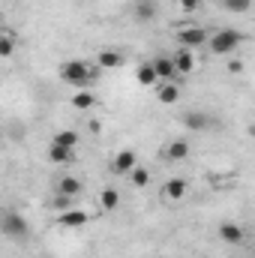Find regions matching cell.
Wrapping results in <instances>:
<instances>
[{
	"label": "cell",
	"instance_id": "obj_1",
	"mask_svg": "<svg viewBox=\"0 0 255 258\" xmlns=\"http://www.w3.org/2000/svg\"><path fill=\"white\" fill-rule=\"evenodd\" d=\"M60 78H63V84L84 87V90H87V87L96 81V69H90L84 60H66V63L60 66Z\"/></svg>",
	"mask_w": 255,
	"mask_h": 258
},
{
	"label": "cell",
	"instance_id": "obj_2",
	"mask_svg": "<svg viewBox=\"0 0 255 258\" xmlns=\"http://www.w3.org/2000/svg\"><path fill=\"white\" fill-rule=\"evenodd\" d=\"M240 42H243V33H237V30H216L210 39H207V45H210V51L213 54H231V51H237L240 48Z\"/></svg>",
	"mask_w": 255,
	"mask_h": 258
},
{
	"label": "cell",
	"instance_id": "obj_3",
	"mask_svg": "<svg viewBox=\"0 0 255 258\" xmlns=\"http://www.w3.org/2000/svg\"><path fill=\"white\" fill-rule=\"evenodd\" d=\"M0 231H3L6 237H12V240H24L27 231H30V225H27V219H24L21 213H3Z\"/></svg>",
	"mask_w": 255,
	"mask_h": 258
},
{
	"label": "cell",
	"instance_id": "obj_4",
	"mask_svg": "<svg viewBox=\"0 0 255 258\" xmlns=\"http://www.w3.org/2000/svg\"><path fill=\"white\" fill-rule=\"evenodd\" d=\"M177 42H180V48H198V45L207 42V30H201V27H183L177 33Z\"/></svg>",
	"mask_w": 255,
	"mask_h": 258
},
{
	"label": "cell",
	"instance_id": "obj_5",
	"mask_svg": "<svg viewBox=\"0 0 255 258\" xmlns=\"http://www.w3.org/2000/svg\"><path fill=\"white\" fill-rule=\"evenodd\" d=\"M153 66V72H156V81H171L177 72H174V63H171V54H159V57H153L150 60Z\"/></svg>",
	"mask_w": 255,
	"mask_h": 258
},
{
	"label": "cell",
	"instance_id": "obj_6",
	"mask_svg": "<svg viewBox=\"0 0 255 258\" xmlns=\"http://www.w3.org/2000/svg\"><path fill=\"white\" fill-rule=\"evenodd\" d=\"M138 165V156H135V150H120L117 156H114V162H111V168H114V174H129L132 168Z\"/></svg>",
	"mask_w": 255,
	"mask_h": 258
},
{
	"label": "cell",
	"instance_id": "obj_7",
	"mask_svg": "<svg viewBox=\"0 0 255 258\" xmlns=\"http://www.w3.org/2000/svg\"><path fill=\"white\" fill-rule=\"evenodd\" d=\"M87 213L84 210H75V207H69V210H63L60 216H57V225H63V228H81V225H87Z\"/></svg>",
	"mask_w": 255,
	"mask_h": 258
},
{
	"label": "cell",
	"instance_id": "obj_8",
	"mask_svg": "<svg viewBox=\"0 0 255 258\" xmlns=\"http://www.w3.org/2000/svg\"><path fill=\"white\" fill-rule=\"evenodd\" d=\"M171 63H174V72L177 75H189L192 69H195V57H192L189 48H180L177 54H171Z\"/></svg>",
	"mask_w": 255,
	"mask_h": 258
},
{
	"label": "cell",
	"instance_id": "obj_9",
	"mask_svg": "<svg viewBox=\"0 0 255 258\" xmlns=\"http://www.w3.org/2000/svg\"><path fill=\"white\" fill-rule=\"evenodd\" d=\"M156 96H159V102H162V105H174V102L180 99V87H177L174 81H159Z\"/></svg>",
	"mask_w": 255,
	"mask_h": 258
},
{
	"label": "cell",
	"instance_id": "obj_10",
	"mask_svg": "<svg viewBox=\"0 0 255 258\" xmlns=\"http://www.w3.org/2000/svg\"><path fill=\"white\" fill-rule=\"evenodd\" d=\"M183 126L192 129V132H204V129L210 126V117L204 111H186L183 114Z\"/></svg>",
	"mask_w": 255,
	"mask_h": 258
},
{
	"label": "cell",
	"instance_id": "obj_11",
	"mask_svg": "<svg viewBox=\"0 0 255 258\" xmlns=\"http://www.w3.org/2000/svg\"><path fill=\"white\" fill-rule=\"evenodd\" d=\"M219 237H222L225 243L237 246V243L243 240V228H240V225H234V222H222V225H219Z\"/></svg>",
	"mask_w": 255,
	"mask_h": 258
},
{
	"label": "cell",
	"instance_id": "obj_12",
	"mask_svg": "<svg viewBox=\"0 0 255 258\" xmlns=\"http://www.w3.org/2000/svg\"><path fill=\"white\" fill-rule=\"evenodd\" d=\"M72 147H60V144H51L48 147V159L54 162V165H60V162H72Z\"/></svg>",
	"mask_w": 255,
	"mask_h": 258
},
{
	"label": "cell",
	"instance_id": "obj_13",
	"mask_svg": "<svg viewBox=\"0 0 255 258\" xmlns=\"http://www.w3.org/2000/svg\"><path fill=\"white\" fill-rule=\"evenodd\" d=\"M57 192L75 198V195L81 192V180H78V177H60V180H57Z\"/></svg>",
	"mask_w": 255,
	"mask_h": 258
},
{
	"label": "cell",
	"instance_id": "obj_14",
	"mask_svg": "<svg viewBox=\"0 0 255 258\" xmlns=\"http://www.w3.org/2000/svg\"><path fill=\"white\" fill-rule=\"evenodd\" d=\"M165 195H168L171 201H180V198L186 195V180H183V177H174V180H168V183H165Z\"/></svg>",
	"mask_w": 255,
	"mask_h": 258
},
{
	"label": "cell",
	"instance_id": "obj_15",
	"mask_svg": "<svg viewBox=\"0 0 255 258\" xmlns=\"http://www.w3.org/2000/svg\"><path fill=\"white\" fill-rule=\"evenodd\" d=\"M186 153H189V144H186V141H171V144H168V150H165V156H168L171 162L186 159Z\"/></svg>",
	"mask_w": 255,
	"mask_h": 258
},
{
	"label": "cell",
	"instance_id": "obj_16",
	"mask_svg": "<svg viewBox=\"0 0 255 258\" xmlns=\"http://www.w3.org/2000/svg\"><path fill=\"white\" fill-rule=\"evenodd\" d=\"M153 15H156L153 0H138V3H135V18H138V21H150Z\"/></svg>",
	"mask_w": 255,
	"mask_h": 258
},
{
	"label": "cell",
	"instance_id": "obj_17",
	"mask_svg": "<svg viewBox=\"0 0 255 258\" xmlns=\"http://www.w3.org/2000/svg\"><path fill=\"white\" fill-rule=\"evenodd\" d=\"M96 60H99V66H102V69H114V66H120V60H123V57H120L117 51H108V48H105V51H99V54H96Z\"/></svg>",
	"mask_w": 255,
	"mask_h": 258
},
{
	"label": "cell",
	"instance_id": "obj_18",
	"mask_svg": "<svg viewBox=\"0 0 255 258\" xmlns=\"http://www.w3.org/2000/svg\"><path fill=\"white\" fill-rule=\"evenodd\" d=\"M135 78H138V84H144V87H150V84H156V72H153V66H150V63L138 66V72H135Z\"/></svg>",
	"mask_w": 255,
	"mask_h": 258
},
{
	"label": "cell",
	"instance_id": "obj_19",
	"mask_svg": "<svg viewBox=\"0 0 255 258\" xmlns=\"http://www.w3.org/2000/svg\"><path fill=\"white\" fill-rule=\"evenodd\" d=\"M93 102H96V96H93L90 90H81V93H75V96H72V105H75V108H81V111H87Z\"/></svg>",
	"mask_w": 255,
	"mask_h": 258
},
{
	"label": "cell",
	"instance_id": "obj_20",
	"mask_svg": "<svg viewBox=\"0 0 255 258\" xmlns=\"http://www.w3.org/2000/svg\"><path fill=\"white\" fill-rule=\"evenodd\" d=\"M51 144H60V147H72V150H75L78 135H75L72 129H63V132H57V135H54V141H51Z\"/></svg>",
	"mask_w": 255,
	"mask_h": 258
},
{
	"label": "cell",
	"instance_id": "obj_21",
	"mask_svg": "<svg viewBox=\"0 0 255 258\" xmlns=\"http://www.w3.org/2000/svg\"><path fill=\"white\" fill-rule=\"evenodd\" d=\"M99 204H102L105 210H114V207L120 204V195H117V189H102V195H99Z\"/></svg>",
	"mask_w": 255,
	"mask_h": 258
},
{
	"label": "cell",
	"instance_id": "obj_22",
	"mask_svg": "<svg viewBox=\"0 0 255 258\" xmlns=\"http://www.w3.org/2000/svg\"><path fill=\"white\" fill-rule=\"evenodd\" d=\"M129 180H132L135 186H147V183H150V171L141 168V165H135V168L129 171Z\"/></svg>",
	"mask_w": 255,
	"mask_h": 258
},
{
	"label": "cell",
	"instance_id": "obj_23",
	"mask_svg": "<svg viewBox=\"0 0 255 258\" xmlns=\"http://www.w3.org/2000/svg\"><path fill=\"white\" fill-rule=\"evenodd\" d=\"M12 51H15V39L6 30H0V57H9Z\"/></svg>",
	"mask_w": 255,
	"mask_h": 258
},
{
	"label": "cell",
	"instance_id": "obj_24",
	"mask_svg": "<svg viewBox=\"0 0 255 258\" xmlns=\"http://www.w3.org/2000/svg\"><path fill=\"white\" fill-rule=\"evenodd\" d=\"M222 6H225L228 12H237V15H240V12H246V9L252 6V0H222Z\"/></svg>",
	"mask_w": 255,
	"mask_h": 258
},
{
	"label": "cell",
	"instance_id": "obj_25",
	"mask_svg": "<svg viewBox=\"0 0 255 258\" xmlns=\"http://www.w3.org/2000/svg\"><path fill=\"white\" fill-rule=\"evenodd\" d=\"M51 204H54V210H60V213H63V210H69V207H72L75 201H72L69 195H60V192H57V198H54Z\"/></svg>",
	"mask_w": 255,
	"mask_h": 258
},
{
	"label": "cell",
	"instance_id": "obj_26",
	"mask_svg": "<svg viewBox=\"0 0 255 258\" xmlns=\"http://www.w3.org/2000/svg\"><path fill=\"white\" fill-rule=\"evenodd\" d=\"M198 3H201V0H180V6H183V9H195Z\"/></svg>",
	"mask_w": 255,
	"mask_h": 258
},
{
	"label": "cell",
	"instance_id": "obj_27",
	"mask_svg": "<svg viewBox=\"0 0 255 258\" xmlns=\"http://www.w3.org/2000/svg\"><path fill=\"white\" fill-rule=\"evenodd\" d=\"M0 222H3V210H0Z\"/></svg>",
	"mask_w": 255,
	"mask_h": 258
}]
</instances>
